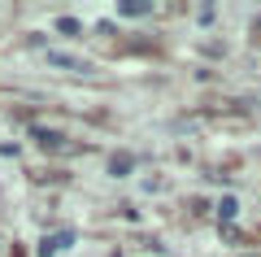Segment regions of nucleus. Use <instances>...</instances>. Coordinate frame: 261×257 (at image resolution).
<instances>
[{
    "label": "nucleus",
    "instance_id": "7ed1b4c3",
    "mask_svg": "<svg viewBox=\"0 0 261 257\" xmlns=\"http://www.w3.org/2000/svg\"><path fill=\"white\" fill-rule=\"evenodd\" d=\"M109 170H113V175H126V170H130V157H126V153H118V157L109 161Z\"/></svg>",
    "mask_w": 261,
    "mask_h": 257
},
{
    "label": "nucleus",
    "instance_id": "20e7f679",
    "mask_svg": "<svg viewBox=\"0 0 261 257\" xmlns=\"http://www.w3.org/2000/svg\"><path fill=\"white\" fill-rule=\"evenodd\" d=\"M39 144H44V148H61V135H53V131H39Z\"/></svg>",
    "mask_w": 261,
    "mask_h": 257
},
{
    "label": "nucleus",
    "instance_id": "f03ea898",
    "mask_svg": "<svg viewBox=\"0 0 261 257\" xmlns=\"http://www.w3.org/2000/svg\"><path fill=\"white\" fill-rule=\"evenodd\" d=\"M122 13L135 18V13H148V5H144V0H122Z\"/></svg>",
    "mask_w": 261,
    "mask_h": 257
},
{
    "label": "nucleus",
    "instance_id": "f257e3e1",
    "mask_svg": "<svg viewBox=\"0 0 261 257\" xmlns=\"http://www.w3.org/2000/svg\"><path fill=\"white\" fill-rule=\"evenodd\" d=\"M61 244H70V236H57V240H44V244H39V253H44V257H53V253H57V248H61Z\"/></svg>",
    "mask_w": 261,
    "mask_h": 257
}]
</instances>
